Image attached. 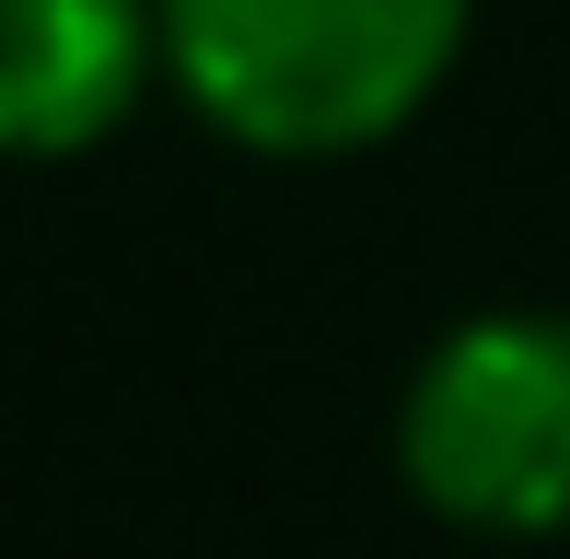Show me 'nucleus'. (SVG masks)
I'll return each mask as SVG.
<instances>
[{
  "label": "nucleus",
  "instance_id": "1",
  "mask_svg": "<svg viewBox=\"0 0 570 559\" xmlns=\"http://www.w3.org/2000/svg\"><path fill=\"white\" fill-rule=\"evenodd\" d=\"M478 0H164V70L222 140L315 164L443 94Z\"/></svg>",
  "mask_w": 570,
  "mask_h": 559
},
{
  "label": "nucleus",
  "instance_id": "2",
  "mask_svg": "<svg viewBox=\"0 0 570 559\" xmlns=\"http://www.w3.org/2000/svg\"><path fill=\"white\" fill-rule=\"evenodd\" d=\"M396 467L465 537H559L570 524V315L501 303L431 339L396 409Z\"/></svg>",
  "mask_w": 570,
  "mask_h": 559
},
{
  "label": "nucleus",
  "instance_id": "3",
  "mask_svg": "<svg viewBox=\"0 0 570 559\" xmlns=\"http://www.w3.org/2000/svg\"><path fill=\"white\" fill-rule=\"evenodd\" d=\"M164 0H0V164L94 151L151 94Z\"/></svg>",
  "mask_w": 570,
  "mask_h": 559
}]
</instances>
